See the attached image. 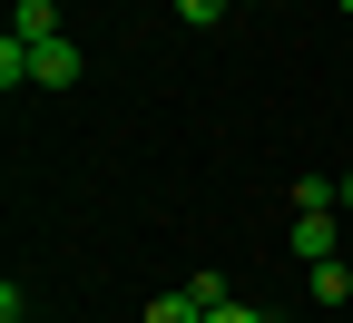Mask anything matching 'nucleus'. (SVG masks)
<instances>
[{
  "label": "nucleus",
  "mask_w": 353,
  "mask_h": 323,
  "mask_svg": "<svg viewBox=\"0 0 353 323\" xmlns=\"http://www.w3.org/2000/svg\"><path fill=\"white\" fill-rule=\"evenodd\" d=\"M304 274H314V304H353V264L334 255V264H304Z\"/></svg>",
  "instance_id": "obj_4"
},
{
  "label": "nucleus",
  "mask_w": 353,
  "mask_h": 323,
  "mask_svg": "<svg viewBox=\"0 0 353 323\" xmlns=\"http://www.w3.org/2000/svg\"><path fill=\"white\" fill-rule=\"evenodd\" d=\"M206 323H275V313H265V304H216Z\"/></svg>",
  "instance_id": "obj_9"
},
{
  "label": "nucleus",
  "mask_w": 353,
  "mask_h": 323,
  "mask_svg": "<svg viewBox=\"0 0 353 323\" xmlns=\"http://www.w3.org/2000/svg\"><path fill=\"white\" fill-rule=\"evenodd\" d=\"M236 10H255V0H236Z\"/></svg>",
  "instance_id": "obj_12"
},
{
  "label": "nucleus",
  "mask_w": 353,
  "mask_h": 323,
  "mask_svg": "<svg viewBox=\"0 0 353 323\" xmlns=\"http://www.w3.org/2000/svg\"><path fill=\"white\" fill-rule=\"evenodd\" d=\"M0 323H30V294L20 284H0Z\"/></svg>",
  "instance_id": "obj_10"
},
{
  "label": "nucleus",
  "mask_w": 353,
  "mask_h": 323,
  "mask_svg": "<svg viewBox=\"0 0 353 323\" xmlns=\"http://www.w3.org/2000/svg\"><path fill=\"white\" fill-rule=\"evenodd\" d=\"M79 69H88V59H79L69 30H59V39H30V88H79Z\"/></svg>",
  "instance_id": "obj_1"
},
{
  "label": "nucleus",
  "mask_w": 353,
  "mask_h": 323,
  "mask_svg": "<svg viewBox=\"0 0 353 323\" xmlns=\"http://www.w3.org/2000/svg\"><path fill=\"white\" fill-rule=\"evenodd\" d=\"M294 255L304 264H334V216H294Z\"/></svg>",
  "instance_id": "obj_2"
},
{
  "label": "nucleus",
  "mask_w": 353,
  "mask_h": 323,
  "mask_svg": "<svg viewBox=\"0 0 353 323\" xmlns=\"http://www.w3.org/2000/svg\"><path fill=\"white\" fill-rule=\"evenodd\" d=\"M334 10H343V20H353V0H334Z\"/></svg>",
  "instance_id": "obj_11"
},
{
  "label": "nucleus",
  "mask_w": 353,
  "mask_h": 323,
  "mask_svg": "<svg viewBox=\"0 0 353 323\" xmlns=\"http://www.w3.org/2000/svg\"><path fill=\"white\" fill-rule=\"evenodd\" d=\"M334 196H343L334 176H304V187H294V216H334Z\"/></svg>",
  "instance_id": "obj_7"
},
{
  "label": "nucleus",
  "mask_w": 353,
  "mask_h": 323,
  "mask_svg": "<svg viewBox=\"0 0 353 323\" xmlns=\"http://www.w3.org/2000/svg\"><path fill=\"white\" fill-rule=\"evenodd\" d=\"M138 323H206V304H196V294H187V284H176V294H157V304H148V313H138Z\"/></svg>",
  "instance_id": "obj_5"
},
{
  "label": "nucleus",
  "mask_w": 353,
  "mask_h": 323,
  "mask_svg": "<svg viewBox=\"0 0 353 323\" xmlns=\"http://www.w3.org/2000/svg\"><path fill=\"white\" fill-rule=\"evenodd\" d=\"M226 10H236V0H176V20H187V30H216Z\"/></svg>",
  "instance_id": "obj_8"
},
{
  "label": "nucleus",
  "mask_w": 353,
  "mask_h": 323,
  "mask_svg": "<svg viewBox=\"0 0 353 323\" xmlns=\"http://www.w3.org/2000/svg\"><path fill=\"white\" fill-rule=\"evenodd\" d=\"M10 30H20V39H59V0H20Z\"/></svg>",
  "instance_id": "obj_3"
},
{
  "label": "nucleus",
  "mask_w": 353,
  "mask_h": 323,
  "mask_svg": "<svg viewBox=\"0 0 353 323\" xmlns=\"http://www.w3.org/2000/svg\"><path fill=\"white\" fill-rule=\"evenodd\" d=\"M0 88H30V39H20V30L0 39Z\"/></svg>",
  "instance_id": "obj_6"
}]
</instances>
